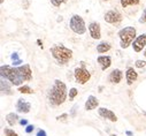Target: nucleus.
Instances as JSON below:
<instances>
[{"label": "nucleus", "instance_id": "1", "mask_svg": "<svg viewBox=\"0 0 146 136\" xmlns=\"http://www.w3.org/2000/svg\"><path fill=\"white\" fill-rule=\"evenodd\" d=\"M48 101L52 106H60L62 105L67 99V87L66 84L60 81L55 80L53 87L48 91Z\"/></svg>", "mask_w": 146, "mask_h": 136}, {"label": "nucleus", "instance_id": "2", "mask_svg": "<svg viewBox=\"0 0 146 136\" xmlns=\"http://www.w3.org/2000/svg\"><path fill=\"white\" fill-rule=\"evenodd\" d=\"M0 74H1V77L9 81L13 85L20 87L24 82L19 73V69L15 67H12V66H7V65L1 66L0 67Z\"/></svg>", "mask_w": 146, "mask_h": 136}, {"label": "nucleus", "instance_id": "3", "mask_svg": "<svg viewBox=\"0 0 146 136\" xmlns=\"http://www.w3.org/2000/svg\"><path fill=\"white\" fill-rule=\"evenodd\" d=\"M51 53L53 55V58L61 65L67 63L71 57H72V51L67 49L66 46H63L62 44H58L51 47Z\"/></svg>", "mask_w": 146, "mask_h": 136}, {"label": "nucleus", "instance_id": "4", "mask_svg": "<svg viewBox=\"0 0 146 136\" xmlns=\"http://www.w3.org/2000/svg\"><path fill=\"white\" fill-rule=\"evenodd\" d=\"M119 37H120V41H121V43H120L121 47L127 49L137 38L136 37V29L133 27H125V28H123L119 31Z\"/></svg>", "mask_w": 146, "mask_h": 136}, {"label": "nucleus", "instance_id": "5", "mask_svg": "<svg viewBox=\"0 0 146 136\" xmlns=\"http://www.w3.org/2000/svg\"><path fill=\"white\" fill-rule=\"evenodd\" d=\"M69 27L75 33H77V35H84L85 31H86L85 22L80 15H72L71 16V19L69 21Z\"/></svg>", "mask_w": 146, "mask_h": 136}, {"label": "nucleus", "instance_id": "6", "mask_svg": "<svg viewBox=\"0 0 146 136\" xmlns=\"http://www.w3.org/2000/svg\"><path fill=\"white\" fill-rule=\"evenodd\" d=\"M74 76L77 83L80 84H85L90 79H91V74L90 72L84 67V63H82V67H77L75 72H74Z\"/></svg>", "mask_w": 146, "mask_h": 136}, {"label": "nucleus", "instance_id": "7", "mask_svg": "<svg viewBox=\"0 0 146 136\" xmlns=\"http://www.w3.org/2000/svg\"><path fill=\"white\" fill-rule=\"evenodd\" d=\"M105 21L107 23H111V24H116V23H120L122 21V14L116 11V9H112V11H108L105 16H104Z\"/></svg>", "mask_w": 146, "mask_h": 136}, {"label": "nucleus", "instance_id": "8", "mask_svg": "<svg viewBox=\"0 0 146 136\" xmlns=\"http://www.w3.org/2000/svg\"><path fill=\"white\" fill-rule=\"evenodd\" d=\"M19 73L21 75V77L23 79V81H31L32 80V72H31V68L30 65H23L21 67H17Z\"/></svg>", "mask_w": 146, "mask_h": 136}, {"label": "nucleus", "instance_id": "9", "mask_svg": "<svg viewBox=\"0 0 146 136\" xmlns=\"http://www.w3.org/2000/svg\"><path fill=\"white\" fill-rule=\"evenodd\" d=\"M98 113L101 118H105V119H108L109 121H112V122H116L117 121V117L115 115V113L111 110H108L106 107H100L98 109Z\"/></svg>", "mask_w": 146, "mask_h": 136}, {"label": "nucleus", "instance_id": "10", "mask_svg": "<svg viewBox=\"0 0 146 136\" xmlns=\"http://www.w3.org/2000/svg\"><path fill=\"white\" fill-rule=\"evenodd\" d=\"M89 31L93 39H100L101 31H100V24L98 22H91L89 24Z\"/></svg>", "mask_w": 146, "mask_h": 136}, {"label": "nucleus", "instance_id": "11", "mask_svg": "<svg viewBox=\"0 0 146 136\" xmlns=\"http://www.w3.org/2000/svg\"><path fill=\"white\" fill-rule=\"evenodd\" d=\"M146 46V35H140L138 36L135 42L132 43V47L136 52H140L143 51V49Z\"/></svg>", "mask_w": 146, "mask_h": 136}, {"label": "nucleus", "instance_id": "12", "mask_svg": "<svg viewBox=\"0 0 146 136\" xmlns=\"http://www.w3.org/2000/svg\"><path fill=\"white\" fill-rule=\"evenodd\" d=\"M16 110L20 113H29L30 110H31V105H30V103H28L25 99L21 98V99L17 100V103H16Z\"/></svg>", "mask_w": 146, "mask_h": 136}, {"label": "nucleus", "instance_id": "13", "mask_svg": "<svg viewBox=\"0 0 146 136\" xmlns=\"http://www.w3.org/2000/svg\"><path fill=\"white\" fill-rule=\"evenodd\" d=\"M122 77H123L122 71H120V69H114L111 74H109L108 81L111 82L112 84H117V83H120V82L122 81Z\"/></svg>", "mask_w": 146, "mask_h": 136}, {"label": "nucleus", "instance_id": "14", "mask_svg": "<svg viewBox=\"0 0 146 136\" xmlns=\"http://www.w3.org/2000/svg\"><path fill=\"white\" fill-rule=\"evenodd\" d=\"M97 61L101 67V71H106L107 68H109L112 65V58L109 55H100V57H98Z\"/></svg>", "mask_w": 146, "mask_h": 136}, {"label": "nucleus", "instance_id": "15", "mask_svg": "<svg viewBox=\"0 0 146 136\" xmlns=\"http://www.w3.org/2000/svg\"><path fill=\"white\" fill-rule=\"evenodd\" d=\"M137 77H138L137 72L133 69L132 67H129L128 69H127V72H125V79H127V83H128V85L133 84V82L137 81Z\"/></svg>", "mask_w": 146, "mask_h": 136}, {"label": "nucleus", "instance_id": "16", "mask_svg": "<svg viewBox=\"0 0 146 136\" xmlns=\"http://www.w3.org/2000/svg\"><path fill=\"white\" fill-rule=\"evenodd\" d=\"M98 105H99L98 99H97L94 96L91 95V96L88 97V99H86V101H85V110H86V111H92V110H94Z\"/></svg>", "mask_w": 146, "mask_h": 136}, {"label": "nucleus", "instance_id": "17", "mask_svg": "<svg viewBox=\"0 0 146 136\" xmlns=\"http://www.w3.org/2000/svg\"><path fill=\"white\" fill-rule=\"evenodd\" d=\"M6 121H7V123L9 125V126H15L16 123H17V121H19V115L16 114V113H14V112H12V113H8L7 115H6Z\"/></svg>", "mask_w": 146, "mask_h": 136}, {"label": "nucleus", "instance_id": "18", "mask_svg": "<svg viewBox=\"0 0 146 136\" xmlns=\"http://www.w3.org/2000/svg\"><path fill=\"white\" fill-rule=\"evenodd\" d=\"M0 89H1V92L6 93V95H12V91H11V85L7 83L6 79L1 77V81H0Z\"/></svg>", "mask_w": 146, "mask_h": 136}, {"label": "nucleus", "instance_id": "19", "mask_svg": "<svg viewBox=\"0 0 146 136\" xmlns=\"http://www.w3.org/2000/svg\"><path fill=\"white\" fill-rule=\"evenodd\" d=\"M111 49H112V46H111V44H109V43H107V42H101V43L98 44V46H97V52H98V53H106V52H108Z\"/></svg>", "mask_w": 146, "mask_h": 136}, {"label": "nucleus", "instance_id": "20", "mask_svg": "<svg viewBox=\"0 0 146 136\" xmlns=\"http://www.w3.org/2000/svg\"><path fill=\"white\" fill-rule=\"evenodd\" d=\"M140 0H121V6L123 8L128 7V6H133V5H138Z\"/></svg>", "mask_w": 146, "mask_h": 136}, {"label": "nucleus", "instance_id": "21", "mask_svg": "<svg viewBox=\"0 0 146 136\" xmlns=\"http://www.w3.org/2000/svg\"><path fill=\"white\" fill-rule=\"evenodd\" d=\"M17 90L21 93H33V90L29 85H21V87H19Z\"/></svg>", "mask_w": 146, "mask_h": 136}, {"label": "nucleus", "instance_id": "22", "mask_svg": "<svg viewBox=\"0 0 146 136\" xmlns=\"http://www.w3.org/2000/svg\"><path fill=\"white\" fill-rule=\"evenodd\" d=\"M78 95V90L76 88H71L69 90V100H74V98Z\"/></svg>", "mask_w": 146, "mask_h": 136}, {"label": "nucleus", "instance_id": "23", "mask_svg": "<svg viewBox=\"0 0 146 136\" xmlns=\"http://www.w3.org/2000/svg\"><path fill=\"white\" fill-rule=\"evenodd\" d=\"M68 0H51V4L54 6V7H59V6H61L62 4H64V3H67Z\"/></svg>", "mask_w": 146, "mask_h": 136}, {"label": "nucleus", "instance_id": "24", "mask_svg": "<svg viewBox=\"0 0 146 136\" xmlns=\"http://www.w3.org/2000/svg\"><path fill=\"white\" fill-rule=\"evenodd\" d=\"M4 133H5L6 136H19L17 133H15V131H14L13 129H11V128H5Z\"/></svg>", "mask_w": 146, "mask_h": 136}, {"label": "nucleus", "instance_id": "25", "mask_svg": "<svg viewBox=\"0 0 146 136\" xmlns=\"http://www.w3.org/2000/svg\"><path fill=\"white\" fill-rule=\"evenodd\" d=\"M135 65H136L137 68H143V67H145L146 62H145L144 60H137V61L135 62Z\"/></svg>", "mask_w": 146, "mask_h": 136}, {"label": "nucleus", "instance_id": "26", "mask_svg": "<svg viewBox=\"0 0 146 136\" xmlns=\"http://www.w3.org/2000/svg\"><path fill=\"white\" fill-rule=\"evenodd\" d=\"M145 22H146V8L143 11V14L139 19V23H145Z\"/></svg>", "mask_w": 146, "mask_h": 136}, {"label": "nucleus", "instance_id": "27", "mask_svg": "<svg viewBox=\"0 0 146 136\" xmlns=\"http://www.w3.org/2000/svg\"><path fill=\"white\" fill-rule=\"evenodd\" d=\"M67 118H68V114H67V113H63V114L59 115V117L56 118V120H58V121H67Z\"/></svg>", "mask_w": 146, "mask_h": 136}, {"label": "nucleus", "instance_id": "28", "mask_svg": "<svg viewBox=\"0 0 146 136\" xmlns=\"http://www.w3.org/2000/svg\"><path fill=\"white\" fill-rule=\"evenodd\" d=\"M33 129H35V126H33V125H28L27 128H25V133H27V134H30Z\"/></svg>", "mask_w": 146, "mask_h": 136}, {"label": "nucleus", "instance_id": "29", "mask_svg": "<svg viewBox=\"0 0 146 136\" xmlns=\"http://www.w3.org/2000/svg\"><path fill=\"white\" fill-rule=\"evenodd\" d=\"M36 136H47V135H46V131H45V130L39 129V130L37 131V135H36Z\"/></svg>", "mask_w": 146, "mask_h": 136}, {"label": "nucleus", "instance_id": "30", "mask_svg": "<svg viewBox=\"0 0 146 136\" xmlns=\"http://www.w3.org/2000/svg\"><path fill=\"white\" fill-rule=\"evenodd\" d=\"M12 59H13V61H16V60H20V59H19V54H17L16 52H14V53L12 54Z\"/></svg>", "mask_w": 146, "mask_h": 136}, {"label": "nucleus", "instance_id": "31", "mask_svg": "<svg viewBox=\"0 0 146 136\" xmlns=\"http://www.w3.org/2000/svg\"><path fill=\"white\" fill-rule=\"evenodd\" d=\"M27 123H28V121H27V120H24V119L20 120V125H21V126H25Z\"/></svg>", "mask_w": 146, "mask_h": 136}, {"label": "nucleus", "instance_id": "32", "mask_svg": "<svg viewBox=\"0 0 146 136\" xmlns=\"http://www.w3.org/2000/svg\"><path fill=\"white\" fill-rule=\"evenodd\" d=\"M21 62H22L21 60H16V61H13V65H14V66H17V65H20Z\"/></svg>", "mask_w": 146, "mask_h": 136}, {"label": "nucleus", "instance_id": "33", "mask_svg": "<svg viewBox=\"0 0 146 136\" xmlns=\"http://www.w3.org/2000/svg\"><path fill=\"white\" fill-rule=\"evenodd\" d=\"M127 135H129V136H131V135H132V133H131V131H127Z\"/></svg>", "mask_w": 146, "mask_h": 136}, {"label": "nucleus", "instance_id": "34", "mask_svg": "<svg viewBox=\"0 0 146 136\" xmlns=\"http://www.w3.org/2000/svg\"><path fill=\"white\" fill-rule=\"evenodd\" d=\"M144 55H145V57H146V50H145V51H144Z\"/></svg>", "mask_w": 146, "mask_h": 136}, {"label": "nucleus", "instance_id": "35", "mask_svg": "<svg viewBox=\"0 0 146 136\" xmlns=\"http://www.w3.org/2000/svg\"><path fill=\"white\" fill-rule=\"evenodd\" d=\"M4 3V0H0V4H3Z\"/></svg>", "mask_w": 146, "mask_h": 136}, {"label": "nucleus", "instance_id": "36", "mask_svg": "<svg viewBox=\"0 0 146 136\" xmlns=\"http://www.w3.org/2000/svg\"><path fill=\"white\" fill-rule=\"evenodd\" d=\"M104 1H108V0H104Z\"/></svg>", "mask_w": 146, "mask_h": 136}, {"label": "nucleus", "instance_id": "37", "mask_svg": "<svg viewBox=\"0 0 146 136\" xmlns=\"http://www.w3.org/2000/svg\"><path fill=\"white\" fill-rule=\"evenodd\" d=\"M111 136H115V135H111Z\"/></svg>", "mask_w": 146, "mask_h": 136}, {"label": "nucleus", "instance_id": "38", "mask_svg": "<svg viewBox=\"0 0 146 136\" xmlns=\"http://www.w3.org/2000/svg\"><path fill=\"white\" fill-rule=\"evenodd\" d=\"M145 114H146V113H145Z\"/></svg>", "mask_w": 146, "mask_h": 136}]
</instances>
